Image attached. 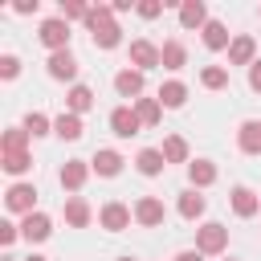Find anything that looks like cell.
I'll return each mask as SVG.
<instances>
[{
    "mask_svg": "<svg viewBox=\"0 0 261 261\" xmlns=\"http://www.w3.org/2000/svg\"><path fill=\"white\" fill-rule=\"evenodd\" d=\"M224 249H228V228L216 224V220H204V224L196 228V253L216 257V253H224Z\"/></svg>",
    "mask_w": 261,
    "mask_h": 261,
    "instance_id": "obj_1",
    "label": "cell"
},
{
    "mask_svg": "<svg viewBox=\"0 0 261 261\" xmlns=\"http://www.w3.org/2000/svg\"><path fill=\"white\" fill-rule=\"evenodd\" d=\"M37 37H41V45H45L49 53L69 49V20H65V16H49V20H41Z\"/></svg>",
    "mask_w": 261,
    "mask_h": 261,
    "instance_id": "obj_2",
    "label": "cell"
},
{
    "mask_svg": "<svg viewBox=\"0 0 261 261\" xmlns=\"http://www.w3.org/2000/svg\"><path fill=\"white\" fill-rule=\"evenodd\" d=\"M4 204H8V212L29 216V212H37V188H33V184H12V188L4 192Z\"/></svg>",
    "mask_w": 261,
    "mask_h": 261,
    "instance_id": "obj_3",
    "label": "cell"
},
{
    "mask_svg": "<svg viewBox=\"0 0 261 261\" xmlns=\"http://www.w3.org/2000/svg\"><path fill=\"white\" fill-rule=\"evenodd\" d=\"M135 220H139L143 228H159V224L167 220L163 200H159V196H139V204H135Z\"/></svg>",
    "mask_w": 261,
    "mask_h": 261,
    "instance_id": "obj_4",
    "label": "cell"
},
{
    "mask_svg": "<svg viewBox=\"0 0 261 261\" xmlns=\"http://www.w3.org/2000/svg\"><path fill=\"white\" fill-rule=\"evenodd\" d=\"M45 65H49V77H53V82H73V77H77V57H73L69 49L49 53V61H45ZM73 86H77V82H73Z\"/></svg>",
    "mask_w": 261,
    "mask_h": 261,
    "instance_id": "obj_5",
    "label": "cell"
},
{
    "mask_svg": "<svg viewBox=\"0 0 261 261\" xmlns=\"http://www.w3.org/2000/svg\"><path fill=\"white\" fill-rule=\"evenodd\" d=\"M110 130H114L118 139H130V135L143 130V118L135 114V106H114V110H110Z\"/></svg>",
    "mask_w": 261,
    "mask_h": 261,
    "instance_id": "obj_6",
    "label": "cell"
},
{
    "mask_svg": "<svg viewBox=\"0 0 261 261\" xmlns=\"http://www.w3.org/2000/svg\"><path fill=\"white\" fill-rule=\"evenodd\" d=\"M130 208L126 204H118V200H110V204H102V212H98V224L106 228V232H122L126 224H130Z\"/></svg>",
    "mask_w": 261,
    "mask_h": 261,
    "instance_id": "obj_7",
    "label": "cell"
},
{
    "mask_svg": "<svg viewBox=\"0 0 261 261\" xmlns=\"http://www.w3.org/2000/svg\"><path fill=\"white\" fill-rule=\"evenodd\" d=\"M143 86H147V82H143V73H139V69H130V65L114 73V90H118V98L139 102V98H143Z\"/></svg>",
    "mask_w": 261,
    "mask_h": 261,
    "instance_id": "obj_8",
    "label": "cell"
},
{
    "mask_svg": "<svg viewBox=\"0 0 261 261\" xmlns=\"http://www.w3.org/2000/svg\"><path fill=\"white\" fill-rule=\"evenodd\" d=\"M90 163L86 159H65V167H61V188L65 192H82L86 188V179H90Z\"/></svg>",
    "mask_w": 261,
    "mask_h": 261,
    "instance_id": "obj_9",
    "label": "cell"
},
{
    "mask_svg": "<svg viewBox=\"0 0 261 261\" xmlns=\"http://www.w3.org/2000/svg\"><path fill=\"white\" fill-rule=\"evenodd\" d=\"M228 200H232V212H237L241 220H249V216H257V212H261V196H257L253 188H245V184H237Z\"/></svg>",
    "mask_w": 261,
    "mask_h": 261,
    "instance_id": "obj_10",
    "label": "cell"
},
{
    "mask_svg": "<svg viewBox=\"0 0 261 261\" xmlns=\"http://www.w3.org/2000/svg\"><path fill=\"white\" fill-rule=\"evenodd\" d=\"M49 232H53V220H49L45 212H29V216L20 220V237H24L29 245H37V241H49Z\"/></svg>",
    "mask_w": 261,
    "mask_h": 261,
    "instance_id": "obj_11",
    "label": "cell"
},
{
    "mask_svg": "<svg viewBox=\"0 0 261 261\" xmlns=\"http://www.w3.org/2000/svg\"><path fill=\"white\" fill-rule=\"evenodd\" d=\"M130 65H135L139 73H147V69H155V65H163V61H159V49L139 37V41H130Z\"/></svg>",
    "mask_w": 261,
    "mask_h": 261,
    "instance_id": "obj_12",
    "label": "cell"
},
{
    "mask_svg": "<svg viewBox=\"0 0 261 261\" xmlns=\"http://www.w3.org/2000/svg\"><path fill=\"white\" fill-rule=\"evenodd\" d=\"M253 61H257V41H253L249 33L232 37V45H228V65H253Z\"/></svg>",
    "mask_w": 261,
    "mask_h": 261,
    "instance_id": "obj_13",
    "label": "cell"
},
{
    "mask_svg": "<svg viewBox=\"0 0 261 261\" xmlns=\"http://www.w3.org/2000/svg\"><path fill=\"white\" fill-rule=\"evenodd\" d=\"M237 147H241L245 155H261V122L245 118V122L237 126Z\"/></svg>",
    "mask_w": 261,
    "mask_h": 261,
    "instance_id": "obj_14",
    "label": "cell"
},
{
    "mask_svg": "<svg viewBox=\"0 0 261 261\" xmlns=\"http://www.w3.org/2000/svg\"><path fill=\"white\" fill-rule=\"evenodd\" d=\"M200 33H204V45H208L212 53H220V49H228V45H232V33H228V24H224V20H208Z\"/></svg>",
    "mask_w": 261,
    "mask_h": 261,
    "instance_id": "obj_15",
    "label": "cell"
},
{
    "mask_svg": "<svg viewBox=\"0 0 261 261\" xmlns=\"http://www.w3.org/2000/svg\"><path fill=\"white\" fill-rule=\"evenodd\" d=\"M53 135H57V139H65V143H77V139H82V114L61 110V114L53 118Z\"/></svg>",
    "mask_w": 261,
    "mask_h": 261,
    "instance_id": "obj_16",
    "label": "cell"
},
{
    "mask_svg": "<svg viewBox=\"0 0 261 261\" xmlns=\"http://www.w3.org/2000/svg\"><path fill=\"white\" fill-rule=\"evenodd\" d=\"M122 163H126V159H122L118 151H110V147H102V151H98V155L90 159V167H94L98 175H106V179H114V175L122 171Z\"/></svg>",
    "mask_w": 261,
    "mask_h": 261,
    "instance_id": "obj_17",
    "label": "cell"
},
{
    "mask_svg": "<svg viewBox=\"0 0 261 261\" xmlns=\"http://www.w3.org/2000/svg\"><path fill=\"white\" fill-rule=\"evenodd\" d=\"M188 179H192L196 192H200V188H212V184H216V163H212V159H192V163H188Z\"/></svg>",
    "mask_w": 261,
    "mask_h": 261,
    "instance_id": "obj_18",
    "label": "cell"
},
{
    "mask_svg": "<svg viewBox=\"0 0 261 261\" xmlns=\"http://www.w3.org/2000/svg\"><path fill=\"white\" fill-rule=\"evenodd\" d=\"M179 24H184V29H204V24H208L204 0H184V4H179Z\"/></svg>",
    "mask_w": 261,
    "mask_h": 261,
    "instance_id": "obj_19",
    "label": "cell"
},
{
    "mask_svg": "<svg viewBox=\"0 0 261 261\" xmlns=\"http://www.w3.org/2000/svg\"><path fill=\"white\" fill-rule=\"evenodd\" d=\"M90 106H94V90L82 86V82L69 86V94H65V110H69V114H86Z\"/></svg>",
    "mask_w": 261,
    "mask_h": 261,
    "instance_id": "obj_20",
    "label": "cell"
},
{
    "mask_svg": "<svg viewBox=\"0 0 261 261\" xmlns=\"http://www.w3.org/2000/svg\"><path fill=\"white\" fill-rule=\"evenodd\" d=\"M135 167H139L143 175H159V171L167 167V159H163V151H159V147H143V151L135 155Z\"/></svg>",
    "mask_w": 261,
    "mask_h": 261,
    "instance_id": "obj_21",
    "label": "cell"
},
{
    "mask_svg": "<svg viewBox=\"0 0 261 261\" xmlns=\"http://www.w3.org/2000/svg\"><path fill=\"white\" fill-rule=\"evenodd\" d=\"M159 61H163V69H184V61H188V49H184V41H163V49H159Z\"/></svg>",
    "mask_w": 261,
    "mask_h": 261,
    "instance_id": "obj_22",
    "label": "cell"
},
{
    "mask_svg": "<svg viewBox=\"0 0 261 261\" xmlns=\"http://www.w3.org/2000/svg\"><path fill=\"white\" fill-rule=\"evenodd\" d=\"M204 208H208V200H204L196 188H188V192L179 196V216H184V220H200V216H204Z\"/></svg>",
    "mask_w": 261,
    "mask_h": 261,
    "instance_id": "obj_23",
    "label": "cell"
},
{
    "mask_svg": "<svg viewBox=\"0 0 261 261\" xmlns=\"http://www.w3.org/2000/svg\"><path fill=\"white\" fill-rule=\"evenodd\" d=\"M90 216H94V212H90V204H86L82 196H69V200H65V224L86 228V224H90Z\"/></svg>",
    "mask_w": 261,
    "mask_h": 261,
    "instance_id": "obj_24",
    "label": "cell"
},
{
    "mask_svg": "<svg viewBox=\"0 0 261 261\" xmlns=\"http://www.w3.org/2000/svg\"><path fill=\"white\" fill-rule=\"evenodd\" d=\"M159 102H163L167 110H179V106L188 102V86H184V82H163V86H159Z\"/></svg>",
    "mask_w": 261,
    "mask_h": 261,
    "instance_id": "obj_25",
    "label": "cell"
},
{
    "mask_svg": "<svg viewBox=\"0 0 261 261\" xmlns=\"http://www.w3.org/2000/svg\"><path fill=\"white\" fill-rule=\"evenodd\" d=\"M0 167H4L8 175H24V171L33 167V155H29V151H0Z\"/></svg>",
    "mask_w": 261,
    "mask_h": 261,
    "instance_id": "obj_26",
    "label": "cell"
},
{
    "mask_svg": "<svg viewBox=\"0 0 261 261\" xmlns=\"http://www.w3.org/2000/svg\"><path fill=\"white\" fill-rule=\"evenodd\" d=\"M159 151H163L167 163H192V159H188V143H184V135H167Z\"/></svg>",
    "mask_w": 261,
    "mask_h": 261,
    "instance_id": "obj_27",
    "label": "cell"
},
{
    "mask_svg": "<svg viewBox=\"0 0 261 261\" xmlns=\"http://www.w3.org/2000/svg\"><path fill=\"white\" fill-rule=\"evenodd\" d=\"M135 114L143 118V126H155V122L163 118V102H159V98H139V102H135Z\"/></svg>",
    "mask_w": 261,
    "mask_h": 261,
    "instance_id": "obj_28",
    "label": "cell"
},
{
    "mask_svg": "<svg viewBox=\"0 0 261 261\" xmlns=\"http://www.w3.org/2000/svg\"><path fill=\"white\" fill-rule=\"evenodd\" d=\"M20 126L29 130V139H41V135H53V118H45L41 110H29Z\"/></svg>",
    "mask_w": 261,
    "mask_h": 261,
    "instance_id": "obj_29",
    "label": "cell"
},
{
    "mask_svg": "<svg viewBox=\"0 0 261 261\" xmlns=\"http://www.w3.org/2000/svg\"><path fill=\"white\" fill-rule=\"evenodd\" d=\"M200 86L204 90H224L228 86V69L224 65H204L200 69Z\"/></svg>",
    "mask_w": 261,
    "mask_h": 261,
    "instance_id": "obj_30",
    "label": "cell"
},
{
    "mask_svg": "<svg viewBox=\"0 0 261 261\" xmlns=\"http://www.w3.org/2000/svg\"><path fill=\"white\" fill-rule=\"evenodd\" d=\"M110 20H114V8H110V4H90V12H86V29H90V33H98V29L110 24Z\"/></svg>",
    "mask_w": 261,
    "mask_h": 261,
    "instance_id": "obj_31",
    "label": "cell"
},
{
    "mask_svg": "<svg viewBox=\"0 0 261 261\" xmlns=\"http://www.w3.org/2000/svg\"><path fill=\"white\" fill-rule=\"evenodd\" d=\"M94 45H98V49H118V45H122V29H118L114 20L102 24V29L94 33Z\"/></svg>",
    "mask_w": 261,
    "mask_h": 261,
    "instance_id": "obj_32",
    "label": "cell"
},
{
    "mask_svg": "<svg viewBox=\"0 0 261 261\" xmlns=\"http://www.w3.org/2000/svg\"><path fill=\"white\" fill-rule=\"evenodd\" d=\"M29 147V130L24 126H8L4 139H0V151H24Z\"/></svg>",
    "mask_w": 261,
    "mask_h": 261,
    "instance_id": "obj_33",
    "label": "cell"
},
{
    "mask_svg": "<svg viewBox=\"0 0 261 261\" xmlns=\"http://www.w3.org/2000/svg\"><path fill=\"white\" fill-rule=\"evenodd\" d=\"M86 12H90V4H82V0H61V16H65V20H86Z\"/></svg>",
    "mask_w": 261,
    "mask_h": 261,
    "instance_id": "obj_34",
    "label": "cell"
},
{
    "mask_svg": "<svg viewBox=\"0 0 261 261\" xmlns=\"http://www.w3.org/2000/svg\"><path fill=\"white\" fill-rule=\"evenodd\" d=\"M16 73H20V57H12V53H4V57H0V77H4V82H12Z\"/></svg>",
    "mask_w": 261,
    "mask_h": 261,
    "instance_id": "obj_35",
    "label": "cell"
},
{
    "mask_svg": "<svg viewBox=\"0 0 261 261\" xmlns=\"http://www.w3.org/2000/svg\"><path fill=\"white\" fill-rule=\"evenodd\" d=\"M135 12H139L143 20H155V16L163 12V4H159V0H139V4H135Z\"/></svg>",
    "mask_w": 261,
    "mask_h": 261,
    "instance_id": "obj_36",
    "label": "cell"
},
{
    "mask_svg": "<svg viewBox=\"0 0 261 261\" xmlns=\"http://www.w3.org/2000/svg\"><path fill=\"white\" fill-rule=\"evenodd\" d=\"M16 237H20V224H12V220H4V224H0V245L8 249V245H12Z\"/></svg>",
    "mask_w": 261,
    "mask_h": 261,
    "instance_id": "obj_37",
    "label": "cell"
},
{
    "mask_svg": "<svg viewBox=\"0 0 261 261\" xmlns=\"http://www.w3.org/2000/svg\"><path fill=\"white\" fill-rule=\"evenodd\" d=\"M249 90H253V94H261V61H253V65H249Z\"/></svg>",
    "mask_w": 261,
    "mask_h": 261,
    "instance_id": "obj_38",
    "label": "cell"
},
{
    "mask_svg": "<svg viewBox=\"0 0 261 261\" xmlns=\"http://www.w3.org/2000/svg\"><path fill=\"white\" fill-rule=\"evenodd\" d=\"M41 8V0H16L12 4V12H20V16H29V12H37Z\"/></svg>",
    "mask_w": 261,
    "mask_h": 261,
    "instance_id": "obj_39",
    "label": "cell"
},
{
    "mask_svg": "<svg viewBox=\"0 0 261 261\" xmlns=\"http://www.w3.org/2000/svg\"><path fill=\"white\" fill-rule=\"evenodd\" d=\"M175 261H204V253H196V249H184Z\"/></svg>",
    "mask_w": 261,
    "mask_h": 261,
    "instance_id": "obj_40",
    "label": "cell"
},
{
    "mask_svg": "<svg viewBox=\"0 0 261 261\" xmlns=\"http://www.w3.org/2000/svg\"><path fill=\"white\" fill-rule=\"evenodd\" d=\"M24 261H49V257H41V253H33V257H24Z\"/></svg>",
    "mask_w": 261,
    "mask_h": 261,
    "instance_id": "obj_41",
    "label": "cell"
},
{
    "mask_svg": "<svg viewBox=\"0 0 261 261\" xmlns=\"http://www.w3.org/2000/svg\"><path fill=\"white\" fill-rule=\"evenodd\" d=\"M118 261H135V257H118Z\"/></svg>",
    "mask_w": 261,
    "mask_h": 261,
    "instance_id": "obj_42",
    "label": "cell"
},
{
    "mask_svg": "<svg viewBox=\"0 0 261 261\" xmlns=\"http://www.w3.org/2000/svg\"><path fill=\"white\" fill-rule=\"evenodd\" d=\"M228 261H232V257H228Z\"/></svg>",
    "mask_w": 261,
    "mask_h": 261,
    "instance_id": "obj_43",
    "label": "cell"
}]
</instances>
